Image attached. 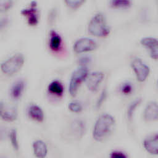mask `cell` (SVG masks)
Instances as JSON below:
<instances>
[{
	"label": "cell",
	"instance_id": "6da1fadb",
	"mask_svg": "<svg viewBox=\"0 0 158 158\" xmlns=\"http://www.w3.org/2000/svg\"><path fill=\"white\" fill-rule=\"evenodd\" d=\"M115 125V120L112 115L107 113L100 115L93 127V138L97 141H102L111 133Z\"/></svg>",
	"mask_w": 158,
	"mask_h": 158
},
{
	"label": "cell",
	"instance_id": "d6986e66",
	"mask_svg": "<svg viewBox=\"0 0 158 158\" xmlns=\"http://www.w3.org/2000/svg\"><path fill=\"white\" fill-rule=\"evenodd\" d=\"M142 101V99L139 98L135 99L128 106L127 110V115L128 120H131L133 116V114L136 110V108L140 105Z\"/></svg>",
	"mask_w": 158,
	"mask_h": 158
},
{
	"label": "cell",
	"instance_id": "8992f818",
	"mask_svg": "<svg viewBox=\"0 0 158 158\" xmlns=\"http://www.w3.org/2000/svg\"><path fill=\"white\" fill-rule=\"evenodd\" d=\"M96 46L97 43L93 38L82 37L74 43L73 49L77 53H82L94 50Z\"/></svg>",
	"mask_w": 158,
	"mask_h": 158
},
{
	"label": "cell",
	"instance_id": "ffe728a7",
	"mask_svg": "<svg viewBox=\"0 0 158 158\" xmlns=\"http://www.w3.org/2000/svg\"><path fill=\"white\" fill-rule=\"evenodd\" d=\"M9 137L11 143V144L15 151H18L19 149V144L17 138V133L15 129H12L9 133Z\"/></svg>",
	"mask_w": 158,
	"mask_h": 158
},
{
	"label": "cell",
	"instance_id": "7a4b0ae2",
	"mask_svg": "<svg viewBox=\"0 0 158 158\" xmlns=\"http://www.w3.org/2000/svg\"><path fill=\"white\" fill-rule=\"evenodd\" d=\"M88 29L91 34L101 37L108 35L110 31L105 15L102 12H98L93 16L88 23Z\"/></svg>",
	"mask_w": 158,
	"mask_h": 158
},
{
	"label": "cell",
	"instance_id": "f1b7e54d",
	"mask_svg": "<svg viewBox=\"0 0 158 158\" xmlns=\"http://www.w3.org/2000/svg\"><path fill=\"white\" fill-rule=\"evenodd\" d=\"M9 19L7 17H3L0 18V30L5 28L9 23Z\"/></svg>",
	"mask_w": 158,
	"mask_h": 158
},
{
	"label": "cell",
	"instance_id": "e0dca14e",
	"mask_svg": "<svg viewBox=\"0 0 158 158\" xmlns=\"http://www.w3.org/2000/svg\"><path fill=\"white\" fill-rule=\"evenodd\" d=\"M62 43L60 35L55 30H51L49 33V46L52 50L56 51L59 49Z\"/></svg>",
	"mask_w": 158,
	"mask_h": 158
},
{
	"label": "cell",
	"instance_id": "9c48e42d",
	"mask_svg": "<svg viewBox=\"0 0 158 158\" xmlns=\"http://www.w3.org/2000/svg\"><path fill=\"white\" fill-rule=\"evenodd\" d=\"M140 43L143 46L149 49L150 55L153 59H157L158 43L156 38L152 36H144L141 39Z\"/></svg>",
	"mask_w": 158,
	"mask_h": 158
},
{
	"label": "cell",
	"instance_id": "277c9868",
	"mask_svg": "<svg viewBox=\"0 0 158 158\" xmlns=\"http://www.w3.org/2000/svg\"><path fill=\"white\" fill-rule=\"evenodd\" d=\"M88 74V70L86 66H80L72 72L69 85V91L72 96H75L78 87L85 80Z\"/></svg>",
	"mask_w": 158,
	"mask_h": 158
},
{
	"label": "cell",
	"instance_id": "4dcf8cb0",
	"mask_svg": "<svg viewBox=\"0 0 158 158\" xmlns=\"http://www.w3.org/2000/svg\"><path fill=\"white\" fill-rule=\"evenodd\" d=\"M0 158H6L5 157H3V156H0Z\"/></svg>",
	"mask_w": 158,
	"mask_h": 158
},
{
	"label": "cell",
	"instance_id": "2e32d148",
	"mask_svg": "<svg viewBox=\"0 0 158 158\" xmlns=\"http://www.w3.org/2000/svg\"><path fill=\"white\" fill-rule=\"evenodd\" d=\"M29 117L38 122H42L44 120V115L42 109L38 105L33 104H31L28 109Z\"/></svg>",
	"mask_w": 158,
	"mask_h": 158
},
{
	"label": "cell",
	"instance_id": "4fadbf2b",
	"mask_svg": "<svg viewBox=\"0 0 158 158\" xmlns=\"http://www.w3.org/2000/svg\"><path fill=\"white\" fill-rule=\"evenodd\" d=\"M21 14L25 16L27 19L28 23L30 25H36L39 21V14L36 7H29L23 9L21 10Z\"/></svg>",
	"mask_w": 158,
	"mask_h": 158
},
{
	"label": "cell",
	"instance_id": "44dd1931",
	"mask_svg": "<svg viewBox=\"0 0 158 158\" xmlns=\"http://www.w3.org/2000/svg\"><path fill=\"white\" fill-rule=\"evenodd\" d=\"M109 3L112 7L117 8H126L131 5V1L128 0H112Z\"/></svg>",
	"mask_w": 158,
	"mask_h": 158
},
{
	"label": "cell",
	"instance_id": "7402d4cb",
	"mask_svg": "<svg viewBox=\"0 0 158 158\" xmlns=\"http://www.w3.org/2000/svg\"><path fill=\"white\" fill-rule=\"evenodd\" d=\"M133 87L132 84L129 81H125L120 86V91L125 95H128L132 93Z\"/></svg>",
	"mask_w": 158,
	"mask_h": 158
},
{
	"label": "cell",
	"instance_id": "8fae6325",
	"mask_svg": "<svg viewBox=\"0 0 158 158\" xmlns=\"http://www.w3.org/2000/svg\"><path fill=\"white\" fill-rule=\"evenodd\" d=\"M146 151L152 155H157L158 152V135L157 133L146 138L143 141Z\"/></svg>",
	"mask_w": 158,
	"mask_h": 158
},
{
	"label": "cell",
	"instance_id": "5bb4252c",
	"mask_svg": "<svg viewBox=\"0 0 158 158\" xmlns=\"http://www.w3.org/2000/svg\"><path fill=\"white\" fill-rule=\"evenodd\" d=\"M33 151L36 158H45L48 154V147L46 143L40 139L33 142Z\"/></svg>",
	"mask_w": 158,
	"mask_h": 158
},
{
	"label": "cell",
	"instance_id": "4316f807",
	"mask_svg": "<svg viewBox=\"0 0 158 158\" xmlns=\"http://www.w3.org/2000/svg\"><path fill=\"white\" fill-rule=\"evenodd\" d=\"M110 158H128L127 155L121 151H113L110 152Z\"/></svg>",
	"mask_w": 158,
	"mask_h": 158
},
{
	"label": "cell",
	"instance_id": "30bf717a",
	"mask_svg": "<svg viewBox=\"0 0 158 158\" xmlns=\"http://www.w3.org/2000/svg\"><path fill=\"white\" fill-rule=\"evenodd\" d=\"M70 130L75 138H81L86 131V123L81 119H75L70 123Z\"/></svg>",
	"mask_w": 158,
	"mask_h": 158
},
{
	"label": "cell",
	"instance_id": "f546056e",
	"mask_svg": "<svg viewBox=\"0 0 158 158\" xmlns=\"http://www.w3.org/2000/svg\"><path fill=\"white\" fill-rule=\"evenodd\" d=\"M91 58L88 56H82L78 60L79 63L81 64V66H85V64L89 62Z\"/></svg>",
	"mask_w": 158,
	"mask_h": 158
},
{
	"label": "cell",
	"instance_id": "5b68a950",
	"mask_svg": "<svg viewBox=\"0 0 158 158\" xmlns=\"http://www.w3.org/2000/svg\"><path fill=\"white\" fill-rule=\"evenodd\" d=\"M131 66L135 73L138 81H144L149 75V67L138 57H135L131 60Z\"/></svg>",
	"mask_w": 158,
	"mask_h": 158
},
{
	"label": "cell",
	"instance_id": "603a6c76",
	"mask_svg": "<svg viewBox=\"0 0 158 158\" xmlns=\"http://www.w3.org/2000/svg\"><path fill=\"white\" fill-rule=\"evenodd\" d=\"M69 109L73 112H80L83 109L81 104L78 101H72L69 104Z\"/></svg>",
	"mask_w": 158,
	"mask_h": 158
},
{
	"label": "cell",
	"instance_id": "83f0119b",
	"mask_svg": "<svg viewBox=\"0 0 158 158\" xmlns=\"http://www.w3.org/2000/svg\"><path fill=\"white\" fill-rule=\"evenodd\" d=\"M8 134L7 130L4 127H0V141H4Z\"/></svg>",
	"mask_w": 158,
	"mask_h": 158
},
{
	"label": "cell",
	"instance_id": "484cf974",
	"mask_svg": "<svg viewBox=\"0 0 158 158\" xmlns=\"http://www.w3.org/2000/svg\"><path fill=\"white\" fill-rule=\"evenodd\" d=\"M107 97V91L106 89H103L99 96V97L98 98L96 104V108H99L103 104V102H104V101L106 100Z\"/></svg>",
	"mask_w": 158,
	"mask_h": 158
},
{
	"label": "cell",
	"instance_id": "ac0fdd59",
	"mask_svg": "<svg viewBox=\"0 0 158 158\" xmlns=\"http://www.w3.org/2000/svg\"><path fill=\"white\" fill-rule=\"evenodd\" d=\"M48 91L53 94L60 96L63 94L64 88L63 85L59 80H53L48 85Z\"/></svg>",
	"mask_w": 158,
	"mask_h": 158
},
{
	"label": "cell",
	"instance_id": "7c38bea8",
	"mask_svg": "<svg viewBox=\"0 0 158 158\" xmlns=\"http://www.w3.org/2000/svg\"><path fill=\"white\" fill-rule=\"evenodd\" d=\"M144 118L147 121H156L158 118V106L156 101H151L146 105Z\"/></svg>",
	"mask_w": 158,
	"mask_h": 158
},
{
	"label": "cell",
	"instance_id": "9a60e30c",
	"mask_svg": "<svg viewBox=\"0 0 158 158\" xmlns=\"http://www.w3.org/2000/svg\"><path fill=\"white\" fill-rule=\"evenodd\" d=\"M25 81L22 79L16 80L11 86L10 89V94L12 99H19L24 91L25 89Z\"/></svg>",
	"mask_w": 158,
	"mask_h": 158
},
{
	"label": "cell",
	"instance_id": "ba28073f",
	"mask_svg": "<svg viewBox=\"0 0 158 158\" xmlns=\"http://www.w3.org/2000/svg\"><path fill=\"white\" fill-rule=\"evenodd\" d=\"M104 77V73L101 71H94L88 73L85 79L86 85L88 89L91 91H96Z\"/></svg>",
	"mask_w": 158,
	"mask_h": 158
},
{
	"label": "cell",
	"instance_id": "52a82bcc",
	"mask_svg": "<svg viewBox=\"0 0 158 158\" xmlns=\"http://www.w3.org/2000/svg\"><path fill=\"white\" fill-rule=\"evenodd\" d=\"M18 115L17 107L4 101H0V117L7 122L16 120Z\"/></svg>",
	"mask_w": 158,
	"mask_h": 158
},
{
	"label": "cell",
	"instance_id": "3957f363",
	"mask_svg": "<svg viewBox=\"0 0 158 158\" xmlns=\"http://www.w3.org/2000/svg\"><path fill=\"white\" fill-rule=\"evenodd\" d=\"M24 60V57L22 54L16 53L1 63V70L6 75H13L22 68Z\"/></svg>",
	"mask_w": 158,
	"mask_h": 158
},
{
	"label": "cell",
	"instance_id": "d4e9b609",
	"mask_svg": "<svg viewBox=\"0 0 158 158\" xmlns=\"http://www.w3.org/2000/svg\"><path fill=\"white\" fill-rule=\"evenodd\" d=\"M65 2L67 4V5L72 8H77L80 7L83 2H85V1L83 0H66L65 1Z\"/></svg>",
	"mask_w": 158,
	"mask_h": 158
},
{
	"label": "cell",
	"instance_id": "cb8c5ba5",
	"mask_svg": "<svg viewBox=\"0 0 158 158\" xmlns=\"http://www.w3.org/2000/svg\"><path fill=\"white\" fill-rule=\"evenodd\" d=\"M13 2L9 0H0V12H4L12 6Z\"/></svg>",
	"mask_w": 158,
	"mask_h": 158
}]
</instances>
